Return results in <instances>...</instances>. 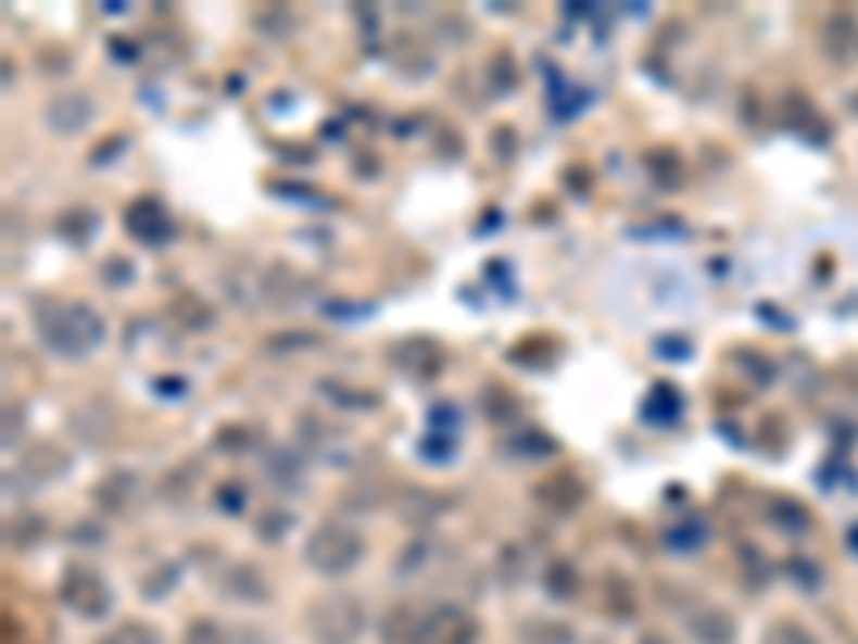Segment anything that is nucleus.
Here are the masks:
<instances>
[{"label":"nucleus","instance_id":"1","mask_svg":"<svg viewBox=\"0 0 858 644\" xmlns=\"http://www.w3.org/2000/svg\"><path fill=\"white\" fill-rule=\"evenodd\" d=\"M35 327H39V340L48 344V353H56V357H86L103 340V318L83 301L43 305L35 314Z\"/></svg>","mask_w":858,"mask_h":644},{"label":"nucleus","instance_id":"2","mask_svg":"<svg viewBox=\"0 0 858 644\" xmlns=\"http://www.w3.org/2000/svg\"><path fill=\"white\" fill-rule=\"evenodd\" d=\"M305 623L318 644H356L365 632V606L352 593H323L310 606Z\"/></svg>","mask_w":858,"mask_h":644},{"label":"nucleus","instance_id":"3","mask_svg":"<svg viewBox=\"0 0 858 644\" xmlns=\"http://www.w3.org/2000/svg\"><path fill=\"white\" fill-rule=\"evenodd\" d=\"M361 558H365V538H361L352 525H340V520L318 525V529L310 533V542H305V563H310L314 571H323V576H343V571H352Z\"/></svg>","mask_w":858,"mask_h":644},{"label":"nucleus","instance_id":"4","mask_svg":"<svg viewBox=\"0 0 858 644\" xmlns=\"http://www.w3.org/2000/svg\"><path fill=\"white\" fill-rule=\"evenodd\" d=\"M477 636H481L477 619L464 606L442 602V606H429L426 615L408 628L404 644H477Z\"/></svg>","mask_w":858,"mask_h":644},{"label":"nucleus","instance_id":"5","mask_svg":"<svg viewBox=\"0 0 858 644\" xmlns=\"http://www.w3.org/2000/svg\"><path fill=\"white\" fill-rule=\"evenodd\" d=\"M61 597L83 619H103L108 606H112V593H108V584H103V576L94 567H70L65 580H61Z\"/></svg>","mask_w":858,"mask_h":644},{"label":"nucleus","instance_id":"6","mask_svg":"<svg viewBox=\"0 0 858 644\" xmlns=\"http://www.w3.org/2000/svg\"><path fill=\"white\" fill-rule=\"evenodd\" d=\"M219 593H228L232 602H266V597H270L262 571L250 567V563H232V567L224 571V580H219Z\"/></svg>","mask_w":858,"mask_h":644},{"label":"nucleus","instance_id":"7","mask_svg":"<svg viewBox=\"0 0 858 644\" xmlns=\"http://www.w3.org/2000/svg\"><path fill=\"white\" fill-rule=\"evenodd\" d=\"M691 636L699 644H730L734 641V623H730V615H721V610H695L691 615Z\"/></svg>","mask_w":858,"mask_h":644},{"label":"nucleus","instance_id":"8","mask_svg":"<svg viewBox=\"0 0 858 644\" xmlns=\"http://www.w3.org/2000/svg\"><path fill=\"white\" fill-rule=\"evenodd\" d=\"M99 644H160L155 641V632L147 628V623H138V619H129V623H121V628H112L108 636Z\"/></svg>","mask_w":858,"mask_h":644},{"label":"nucleus","instance_id":"9","mask_svg":"<svg viewBox=\"0 0 858 644\" xmlns=\"http://www.w3.org/2000/svg\"><path fill=\"white\" fill-rule=\"evenodd\" d=\"M180 644H228V632L215 619H193Z\"/></svg>","mask_w":858,"mask_h":644},{"label":"nucleus","instance_id":"10","mask_svg":"<svg viewBox=\"0 0 858 644\" xmlns=\"http://www.w3.org/2000/svg\"><path fill=\"white\" fill-rule=\"evenodd\" d=\"M545 584H550L554 597H576V571L567 563H554L550 576H545Z\"/></svg>","mask_w":858,"mask_h":644},{"label":"nucleus","instance_id":"11","mask_svg":"<svg viewBox=\"0 0 858 644\" xmlns=\"http://www.w3.org/2000/svg\"><path fill=\"white\" fill-rule=\"evenodd\" d=\"M769 644H816V641H811V636H803L794 623H781V628L769 636Z\"/></svg>","mask_w":858,"mask_h":644},{"label":"nucleus","instance_id":"12","mask_svg":"<svg viewBox=\"0 0 858 644\" xmlns=\"http://www.w3.org/2000/svg\"><path fill=\"white\" fill-rule=\"evenodd\" d=\"M640 644H666V641H661V636H644Z\"/></svg>","mask_w":858,"mask_h":644}]
</instances>
